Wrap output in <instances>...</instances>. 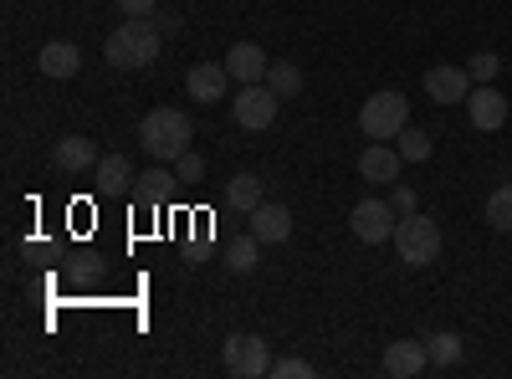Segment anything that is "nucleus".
<instances>
[{
    "label": "nucleus",
    "mask_w": 512,
    "mask_h": 379,
    "mask_svg": "<svg viewBox=\"0 0 512 379\" xmlns=\"http://www.w3.org/2000/svg\"><path fill=\"white\" fill-rule=\"evenodd\" d=\"M159 36H164V31H159L149 16H128L123 26L108 31L103 57H108V67H118V72H139V67H149V62L159 57Z\"/></svg>",
    "instance_id": "1"
},
{
    "label": "nucleus",
    "mask_w": 512,
    "mask_h": 379,
    "mask_svg": "<svg viewBox=\"0 0 512 379\" xmlns=\"http://www.w3.org/2000/svg\"><path fill=\"white\" fill-rule=\"evenodd\" d=\"M139 144L154 164H175L185 149H190V118L180 108H154L144 123H139Z\"/></svg>",
    "instance_id": "2"
},
{
    "label": "nucleus",
    "mask_w": 512,
    "mask_h": 379,
    "mask_svg": "<svg viewBox=\"0 0 512 379\" xmlns=\"http://www.w3.org/2000/svg\"><path fill=\"white\" fill-rule=\"evenodd\" d=\"M395 251H400L405 267H431L441 257V226L431 216H420V210H410L395 226Z\"/></svg>",
    "instance_id": "3"
},
{
    "label": "nucleus",
    "mask_w": 512,
    "mask_h": 379,
    "mask_svg": "<svg viewBox=\"0 0 512 379\" xmlns=\"http://www.w3.org/2000/svg\"><path fill=\"white\" fill-rule=\"evenodd\" d=\"M410 123V103L400 98V93H374V98H364V108H359V129H364V139H400V129Z\"/></svg>",
    "instance_id": "4"
},
{
    "label": "nucleus",
    "mask_w": 512,
    "mask_h": 379,
    "mask_svg": "<svg viewBox=\"0 0 512 379\" xmlns=\"http://www.w3.org/2000/svg\"><path fill=\"white\" fill-rule=\"evenodd\" d=\"M277 103H282V98L267 88V82H241V93L231 98V118H236V129H246V134L272 129Z\"/></svg>",
    "instance_id": "5"
},
{
    "label": "nucleus",
    "mask_w": 512,
    "mask_h": 379,
    "mask_svg": "<svg viewBox=\"0 0 512 379\" xmlns=\"http://www.w3.org/2000/svg\"><path fill=\"white\" fill-rule=\"evenodd\" d=\"M226 369L236 379H262V374H272V349L256 339V333H231L226 339Z\"/></svg>",
    "instance_id": "6"
},
{
    "label": "nucleus",
    "mask_w": 512,
    "mask_h": 379,
    "mask_svg": "<svg viewBox=\"0 0 512 379\" xmlns=\"http://www.w3.org/2000/svg\"><path fill=\"white\" fill-rule=\"evenodd\" d=\"M400 210L390 205V200H359L354 205V216H349V226H354V236L364 241V246H379V241H395V221Z\"/></svg>",
    "instance_id": "7"
},
{
    "label": "nucleus",
    "mask_w": 512,
    "mask_h": 379,
    "mask_svg": "<svg viewBox=\"0 0 512 379\" xmlns=\"http://www.w3.org/2000/svg\"><path fill=\"white\" fill-rule=\"evenodd\" d=\"M466 118H472L477 134H497L507 123V98L492 88V82H477V88L466 93Z\"/></svg>",
    "instance_id": "8"
},
{
    "label": "nucleus",
    "mask_w": 512,
    "mask_h": 379,
    "mask_svg": "<svg viewBox=\"0 0 512 379\" xmlns=\"http://www.w3.org/2000/svg\"><path fill=\"white\" fill-rule=\"evenodd\" d=\"M185 88H190L195 103H221L226 88H231V72H226V62H195L185 72Z\"/></svg>",
    "instance_id": "9"
},
{
    "label": "nucleus",
    "mask_w": 512,
    "mask_h": 379,
    "mask_svg": "<svg viewBox=\"0 0 512 379\" xmlns=\"http://www.w3.org/2000/svg\"><path fill=\"white\" fill-rule=\"evenodd\" d=\"M477 88V82H472V72H466V67H431V72H425V93H431L441 108L446 103H466V93H472Z\"/></svg>",
    "instance_id": "10"
},
{
    "label": "nucleus",
    "mask_w": 512,
    "mask_h": 379,
    "mask_svg": "<svg viewBox=\"0 0 512 379\" xmlns=\"http://www.w3.org/2000/svg\"><path fill=\"white\" fill-rule=\"evenodd\" d=\"M251 236H256V241H267V246H282V241L292 236V210L262 200V205L251 210Z\"/></svg>",
    "instance_id": "11"
},
{
    "label": "nucleus",
    "mask_w": 512,
    "mask_h": 379,
    "mask_svg": "<svg viewBox=\"0 0 512 379\" xmlns=\"http://www.w3.org/2000/svg\"><path fill=\"white\" fill-rule=\"evenodd\" d=\"M425 369H431V354H425V344H415V339H400V344L384 349V374L390 379H415Z\"/></svg>",
    "instance_id": "12"
},
{
    "label": "nucleus",
    "mask_w": 512,
    "mask_h": 379,
    "mask_svg": "<svg viewBox=\"0 0 512 379\" xmlns=\"http://www.w3.org/2000/svg\"><path fill=\"white\" fill-rule=\"evenodd\" d=\"M400 164H405L400 149H390V144H379V139H374V144L359 154V175L374 180V185H395V180H400Z\"/></svg>",
    "instance_id": "13"
},
{
    "label": "nucleus",
    "mask_w": 512,
    "mask_h": 379,
    "mask_svg": "<svg viewBox=\"0 0 512 379\" xmlns=\"http://www.w3.org/2000/svg\"><path fill=\"white\" fill-rule=\"evenodd\" d=\"M98 159H103L98 144H93V139H82V134H67V139H57V149H52V164H57V170H67V175L93 170Z\"/></svg>",
    "instance_id": "14"
},
{
    "label": "nucleus",
    "mask_w": 512,
    "mask_h": 379,
    "mask_svg": "<svg viewBox=\"0 0 512 379\" xmlns=\"http://www.w3.org/2000/svg\"><path fill=\"white\" fill-rule=\"evenodd\" d=\"M267 52L256 47V41H236V47L226 52V72L236 77V82H267Z\"/></svg>",
    "instance_id": "15"
},
{
    "label": "nucleus",
    "mask_w": 512,
    "mask_h": 379,
    "mask_svg": "<svg viewBox=\"0 0 512 379\" xmlns=\"http://www.w3.org/2000/svg\"><path fill=\"white\" fill-rule=\"evenodd\" d=\"M36 67L47 72V77H77L82 52L72 47V41H47V47H41V57H36Z\"/></svg>",
    "instance_id": "16"
},
{
    "label": "nucleus",
    "mask_w": 512,
    "mask_h": 379,
    "mask_svg": "<svg viewBox=\"0 0 512 379\" xmlns=\"http://www.w3.org/2000/svg\"><path fill=\"white\" fill-rule=\"evenodd\" d=\"M262 200H267V195H262V175H236V180L226 185V205L241 210V216H251Z\"/></svg>",
    "instance_id": "17"
},
{
    "label": "nucleus",
    "mask_w": 512,
    "mask_h": 379,
    "mask_svg": "<svg viewBox=\"0 0 512 379\" xmlns=\"http://www.w3.org/2000/svg\"><path fill=\"white\" fill-rule=\"evenodd\" d=\"M93 180H98V190H128V180H134V164H128L123 154H103V159L93 164Z\"/></svg>",
    "instance_id": "18"
},
{
    "label": "nucleus",
    "mask_w": 512,
    "mask_h": 379,
    "mask_svg": "<svg viewBox=\"0 0 512 379\" xmlns=\"http://www.w3.org/2000/svg\"><path fill=\"white\" fill-rule=\"evenodd\" d=\"M267 88L287 103V98H297V93H303V67H297V62H272L267 67Z\"/></svg>",
    "instance_id": "19"
},
{
    "label": "nucleus",
    "mask_w": 512,
    "mask_h": 379,
    "mask_svg": "<svg viewBox=\"0 0 512 379\" xmlns=\"http://www.w3.org/2000/svg\"><path fill=\"white\" fill-rule=\"evenodd\" d=\"M425 354H431L436 369H456L461 364V339L456 333H431V339H425Z\"/></svg>",
    "instance_id": "20"
},
{
    "label": "nucleus",
    "mask_w": 512,
    "mask_h": 379,
    "mask_svg": "<svg viewBox=\"0 0 512 379\" xmlns=\"http://www.w3.org/2000/svg\"><path fill=\"white\" fill-rule=\"evenodd\" d=\"M395 149H400L405 164H425V159H431V134H425V129H410V123H405Z\"/></svg>",
    "instance_id": "21"
},
{
    "label": "nucleus",
    "mask_w": 512,
    "mask_h": 379,
    "mask_svg": "<svg viewBox=\"0 0 512 379\" xmlns=\"http://www.w3.org/2000/svg\"><path fill=\"white\" fill-rule=\"evenodd\" d=\"M256 246H262V241H256V236H251V231H246V236H236V241H231V246H226V267H231V272H241V277H246V272H251V267H256Z\"/></svg>",
    "instance_id": "22"
},
{
    "label": "nucleus",
    "mask_w": 512,
    "mask_h": 379,
    "mask_svg": "<svg viewBox=\"0 0 512 379\" xmlns=\"http://www.w3.org/2000/svg\"><path fill=\"white\" fill-rule=\"evenodd\" d=\"M487 226L492 231H512V185L487 195Z\"/></svg>",
    "instance_id": "23"
},
{
    "label": "nucleus",
    "mask_w": 512,
    "mask_h": 379,
    "mask_svg": "<svg viewBox=\"0 0 512 379\" xmlns=\"http://www.w3.org/2000/svg\"><path fill=\"white\" fill-rule=\"evenodd\" d=\"M169 185H180V175H169V170H149V175H139V205H159V195H164Z\"/></svg>",
    "instance_id": "24"
},
{
    "label": "nucleus",
    "mask_w": 512,
    "mask_h": 379,
    "mask_svg": "<svg viewBox=\"0 0 512 379\" xmlns=\"http://www.w3.org/2000/svg\"><path fill=\"white\" fill-rule=\"evenodd\" d=\"M175 175H180V185H195V180H205V159H200L195 149H185V154L175 159Z\"/></svg>",
    "instance_id": "25"
},
{
    "label": "nucleus",
    "mask_w": 512,
    "mask_h": 379,
    "mask_svg": "<svg viewBox=\"0 0 512 379\" xmlns=\"http://www.w3.org/2000/svg\"><path fill=\"white\" fill-rule=\"evenodd\" d=\"M497 67H502V62H497V52H477L472 62H466V72H472V82H492V77H497Z\"/></svg>",
    "instance_id": "26"
},
{
    "label": "nucleus",
    "mask_w": 512,
    "mask_h": 379,
    "mask_svg": "<svg viewBox=\"0 0 512 379\" xmlns=\"http://www.w3.org/2000/svg\"><path fill=\"white\" fill-rule=\"evenodd\" d=\"M313 364L308 359H272V379H308Z\"/></svg>",
    "instance_id": "27"
},
{
    "label": "nucleus",
    "mask_w": 512,
    "mask_h": 379,
    "mask_svg": "<svg viewBox=\"0 0 512 379\" xmlns=\"http://www.w3.org/2000/svg\"><path fill=\"white\" fill-rule=\"evenodd\" d=\"M113 6H118L123 16H154V6H159V0H113Z\"/></svg>",
    "instance_id": "28"
},
{
    "label": "nucleus",
    "mask_w": 512,
    "mask_h": 379,
    "mask_svg": "<svg viewBox=\"0 0 512 379\" xmlns=\"http://www.w3.org/2000/svg\"><path fill=\"white\" fill-rule=\"evenodd\" d=\"M390 205H395V210H400V216H410V210H415V190H410V185H400V180H395V195H390Z\"/></svg>",
    "instance_id": "29"
},
{
    "label": "nucleus",
    "mask_w": 512,
    "mask_h": 379,
    "mask_svg": "<svg viewBox=\"0 0 512 379\" xmlns=\"http://www.w3.org/2000/svg\"><path fill=\"white\" fill-rule=\"evenodd\" d=\"M154 26H159V31H180V16H164V11H159V16H154Z\"/></svg>",
    "instance_id": "30"
}]
</instances>
